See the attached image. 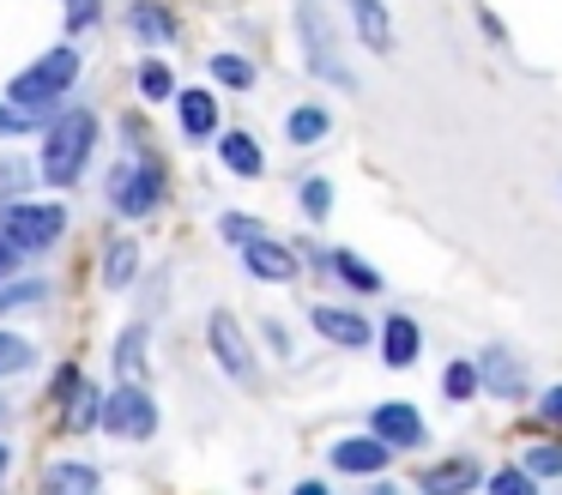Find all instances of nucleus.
Returning a JSON list of instances; mask_svg holds the SVG:
<instances>
[{"mask_svg": "<svg viewBox=\"0 0 562 495\" xmlns=\"http://www.w3.org/2000/svg\"><path fill=\"white\" fill-rule=\"evenodd\" d=\"M74 85H79V48L74 43H55V48H43L25 72L7 79V103L25 109L31 121H55V115H61V97L74 91Z\"/></svg>", "mask_w": 562, "mask_h": 495, "instance_id": "1", "label": "nucleus"}, {"mask_svg": "<svg viewBox=\"0 0 562 495\" xmlns=\"http://www.w3.org/2000/svg\"><path fill=\"white\" fill-rule=\"evenodd\" d=\"M91 151H98V115L91 109H61L55 121H43V151H37V169L49 188H74L86 176Z\"/></svg>", "mask_w": 562, "mask_h": 495, "instance_id": "2", "label": "nucleus"}, {"mask_svg": "<svg viewBox=\"0 0 562 495\" xmlns=\"http://www.w3.org/2000/svg\"><path fill=\"white\" fill-rule=\"evenodd\" d=\"M291 19H296V36H303V60L321 85L333 91H357V72L345 67L339 55V36H333V19L321 12V0H291Z\"/></svg>", "mask_w": 562, "mask_h": 495, "instance_id": "3", "label": "nucleus"}, {"mask_svg": "<svg viewBox=\"0 0 562 495\" xmlns=\"http://www.w3.org/2000/svg\"><path fill=\"white\" fill-rule=\"evenodd\" d=\"M0 236L13 241L19 254H49L67 236V212L61 200H7L0 212Z\"/></svg>", "mask_w": 562, "mask_h": 495, "instance_id": "4", "label": "nucleus"}, {"mask_svg": "<svg viewBox=\"0 0 562 495\" xmlns=\"http://www.w3.org/2000/svg\"><path fill=\"white\" fill-rule=\"evenodd\" d=\"M164 200V169L158 157H134V164H115L110 176V205L122 217H151Z\"/></svg>", "mask_w": 562, "mask_h": 495, "instance_id": "5", "label": "nucleus"}, {"mask_svg": "<svg viewBox=\"0 0 562 495\" xmlns=\"http://www.w3.org/2000/svg\"><path fill=\"white\" fill-rule=\"evenodd\" d=\"M98 423H103L110 435H122V441H146V435L158 429V405H151L146 386H127V381H122L110 398H103Z\"/></svg>", "mask_w": 562, "mask_h": 495, "instance_id": "6", "label": "nucleus"}, {"mask_svg": "<svg viewBox=\"0 0 562 495\" xmlns=\"http://www.w3.org/2000/svg\"><path fill=\"white\" fill-rule=\"evenodd\" d=\"M206 345H212V357H218V369L231 374V381H255V350H248V333L236 326V314L231 308H212V320H206Z\"/></svg>", "mask_w": 562, "mask_h": 495, "instance_id": "7", "label": "nucleus"}, {"mask_svg": "<svg viewBox=\"0 0 562 495\" xmlns=\"http://www.w3.org/2000/svg\"><path fill=\"white\" fill-rule=\"evenodd\" d=\"M369 435H381L387 447H417L429 429H424V410H417V405H405V398H387V405L369 410Z\"/></svg>", "mask_w": 562, "mask_h": 495, "instance_id": "8", "label": "nucleus"}, {"mask_svg": "<svg viewBox=\"0 0 562 495\" xmlns=\"http://www.w3.org/2000/svg\"><path fill=\"white\" fill-rule=\"evenodd\" d=\"M345 12H351V31H357V43H363L369 55H393V48H400L387 0H345Z\"/></svg>", "mask_w": 562, "mask_h": 495, "instance_id": "9", "label": "nucleus"}, {"mask_svg": "<svg viewBox=\"0 0 562 495\" xmlns=\"http://www.w3.org/2000/svg\"><path fill=\"white\" fill-rule=\"evenodd\" d=\"M243 266L260 278V284H291L296 278V254L284 248V241H272V236H248L243 241Z\"/></svg>", "mask_w": 562, "mask_h": 495, "instance_id": "10", "label": "nucleus"}, {"mask_svg": "<svg viewBox=\"0 0 562 495\" xmlns=\"http://www.w3.org/2000/svg\"><path fill=\"white\" fill-rule=\"evenodd\" d=\"M375 345H381V362H387V369H412L417 350H424V333H417L412 314H387V320L375 326Z\"/></svg>", "mask_w": 562, "mask_h": 495, "instance_id": "11", "label": "nucleus"}, {"mask_svg": "<svg viewBox=\"0 0 562 495\" xmlns=\"http://www.w3.org/2000/svg\"><path fill=\"white\" fill-rule=\"evenodd\" d=\"M176 121H182V133L188 139H218V91H182V85H176Z\"/></svg>", "mask_w": 562, "mask_h": 495, "instance_id": "12", "label": "nucleus"}, {"mask_svg": "<svg viewBox=\"0 0 562 495\" xmlns=\"http://www.w3.org/2000/svg\"><path fill=\"white\" fill-rule=\"evenodd\" d=\"M308 320H315V333L327 338V345H345V350H363L369 338H375V326H369L363 314H351V308H333V302H321V308L308 314Z\"/></svg>", "mask_w": 562, "mask_h": 495, "instance_id": "13", "label": "nucleus"}, {"mask_svg": "<svg viewBox=\"0 0 562 495\" xmlns=\"http://www.w3.org/2000/svg\"><path fill=\"white\" fill-rule=\"evenodd\" d=\"M387 453H393V447L381 441V435H351V441H333V465L351 471V477H375V471H387Z\"/></svg>", "mask_w": 562, "mask_h": 495, "instance_id": "14", "label": "nucleus"}, {"mask_svg": "<svg viewBox=\"0 0 562 495\" xmlns=\"http://www.w3.org/2000/svg\"><path fill=\"white\" fill-rule=\"evenodd\" d=\"M127 31H134L146 48L176 43V19H170V7H158V0H134V7H127Z\"/></svg>", "mask_w": 562, "mask_h": 495, "instance_id": "15", "label": "nucleus"}, {"mask_svg": "<svg viewBox=\"0 0 562 495\" xmlns=\"http://www.w3.org/2000/svg\"><path fill=\"white\" fill-rule=\"evenodd\" d=\"M218 157H224V169H231V176H243V181H255L260 169H267V151H260V139L255 133H218Z\"/></svg>", "mask_w": 562, "mask_h": 495, "instance_id": "16", "label": "nucleus"}, {"mask_svg": "<svg viewBox=\"0 0 562 495\" xmlns=\"http://www.w3.org/2000/svg\"><path fill=\"white\" fill-rule=\"evenodd\" d=\"M327 133H333V115L321 103H296L291 115H284V139L303 145V151H308V145H321Z\"/></svg>", "mask_w": 562, "mask_h": 495, "instance_id": "17", "label": "nucleus"}, {"mask_svg": "<svg viewBox=\"0 0 562 495\" xmlns=\"http://www.w3.org/2000/svg\"><path fill=\"white\" fill-rule=\"evenodd\" d=\"M424 495H472V483H477V465L472 459H448V465H436V471H424Z\"/></svg>", "mask_w": 562, "mask_h": 495, "instance_id": "18", "label": "nucleus"}, {"mask_svg": "<svg viewBox=\"0 0 562 495\" xmlns=\"http://www.w3.org/2000/svg\"><path fill=\"white\" fill-rule=\"evenodd\" d=\"M43 495H98V471L67 459V465H49L43 471Z\"/></svg>", "mask_w": 562, "mask_h": 495, "instance_id": "19", "label": "nucleus"}, {"mask_svg": "<svg viewBox=\"0 0 562 495\" xmlns=\"http://www.w3.org/2000/svg\"><path fill=\"white\" fill-rule=\"evenodd\" d=\"M134 91L146 97V103H170V97H176V72H170V60H164V55H146V60H139Z\"/></svg>", "mask_w": 562, "mask_h": 495, "instance_id": "20", "label": "nucleus"}, {"mask_svg": "<svg viewBox=\"0 0 562 495\" xmlns=\"http://www.w3.org/2000/svg\"><path fill=\"white\" fill-rule=\"evenodd\" d=\"M134 272H139L134 236H115L110 248H103V284H110V290H127V284H134Z\"/></svg>", "mask_w": 562, "mask_h": 495, "instance_id": "21", "label": "nucleus"}, {"mask_svg": "<svg viewBox=\"0 0 562 495\" xmlns=\"http://www.w3.org/2000/svg\"><path fill=\"white\" fill-rule=\"evenodd\" d=\"M477 374H490V393H502V398H520L526 393V374H520V362H508V350H484Z\"/></svg>", "mask_w": 562, "mask_h": 495, "instance_id": "22", "label": "nucleus"}, {"mask_svg": "<svg viewBox=\"0 0 562 495\" xmlns=\"http://www.w3.org/2000/svg\"><path fill=\"white\" fill-rule=\"evenodd\" d=\"M333 272H339L345 284L357 290V296H375V290H381V272L363 260V254H351V248H339V254H333Z\"/></svg>", "mask_w": 562, "mask_h": 495, "instance_id": "23", "label": "nucleus"}, {"mask_svg": "<svg viewBox=\"0 0 562 495\" xmlns=\"http://www.w3.org/2000/svg\"><path fill=\"white\" fill-rule=\"evenodd\" d=\"M212 79H218L224 91H255V60L224 48V55H212Z\"/></svg>", "mask_w": 562, "mask_h": 495, "instance_id": "24", "label": "nucleus"}, {"mask_svg": "<svg viewBox=\"0 0 562 495\" xmlns=\"http://www.w3.org/2000/svg\"><path fill=\"white\" fill-rule=\"evenodd\" d=\"M115 369H122L127 386L146 381V326H127L122 333V350H115Z\"/></svg>", "mask_w": 562, "mask_h": 495, "instance_id": "25", "label": "nucleus"}, {"mask_svg": "<svg viewBox=\"0 0 562 495\" xmlns=\"http://www.w3.org/2000/svg\"><path fill=\"white\" fill-rule=\"evenodd\" d=\"M477 386H484V374H477V362H448V374H441V393L460 405V398H477Z\"/></svg>", "mask_w": 562, "mask_h": 495, "instance_id": "26", "label": "nucleus"}, {"mask_svg": "<svg viewBox=\"0 0 562 495\" xmlns=\"http://www.w3.org/2000/svg\"><path fill=\"white\" fill-rule=\"evenodd\" d=\"M296 200H303V212L315 217V224H327V212H333V181H327V176H308Z\"/></svg>", "mask_w": 562, "mask_h": 495, "instance_id": "27", "label": "nucleus"}, {"mask_svg": "<svg viewBox=\"0 0 562 495\" xmlns=\"http://www.w3.org/2000/svg\"><path fill=\"white\" fill-rule=\"evenodd\" d=\"M37 362V350H31V338H19V333H0V374H19V369H31Z\"/></svg>", "mask_w": 562, "mask_h": 495, "instance_id": "28", "label": "nucleus"}, {"mask_svg": "<svg viewBox=\"0 0 562 495\" xmlns=\"http://www.w3.org/2000/svg\"><path fill=\"white\" fill-rule=\"evenodd\" d=\"M490 495H538V477L526 465H502L496 477H490Z\"/></svg>", "mask_w": 562, "mask_h": 495, "instance_id": "29", "label": "nucleus"}, {"mask_svg": "<svg viewBox=\"0 0 562 495\" xmlns=\"http://www.w3.org/2000/svg\"><path fill=\"white\" fill-rule=\"evenodd\" d=\"M472 19H477V31L490 36V48H502V55H508V48H514V36H508V24L496 19V7H490V0H477V7H472Z\"/></svg>", "mask_w": 562, "mask_h": 495, "instance_id": "30", "label": "nucleus"}, {"mask_svg": "<svg viewBox=\"0 0 562 495\" xmlns=\"http://www.w3.org/2000/svg\"><path fill=\"white\" fill-rule=\"evenodd\" d=\"M526 471H532V477H562V441L532 447V453H526Z\"/></svg>", "mask_w": 562, "mask_h": 495, "instance_id": "31", "label": "nucleus"}, {"mask_svg": "<svg viewBox=\"0 0 562 495\" xmlns=\"http://www.w3.org/2000/svg\"><path fill=\"white\" fill-rule=\"evenodd\" d=\"M67 405H74V429H91V423H98V410H103V393H91V386H79V393L67 398Z\"/></svg>", "mask_w": 562, "mask_h": 495, "instance_id": "32", "label": "nucleus"}, {"mask_svg": "<svg viewBox=\"0 0 562 495\" xmlns=\"http://www.w3.org/2000/svg\"><path fill=\"white\" fill-rule=\"evenodd\" d=\"M103 19V0H67V31H91V24Z\"/></svg>", "mask_w": 562, "mask_h": 495, "instance_id": "33", "label": "nucleus"}, {"mask_svg": "<svg viewBox=\"0 0 562 495\" xmlns=\"http://www.w3.org/2000/svg\"><path fill=\"white\" fill-rule=\"evenodd\" d=\"M25 302H43V278H25V284L0 290V314H7V308H25Z\"/></svg>", "mask_w": 562, "mask_h": 495, "instance_id": "34", "label": "nucleus"}, {"mask_svg": "<svg viewBox=\"0 0 562 495\" xmlns=\"http://www.w3.org/2000/svg\"><path fill=\"white\" fill-rule=\"evenodd\" d=\"M224 236H231L236 248H243L248 236H260V224H255V217H243V212H224Z\"/></svg>", "mask_w": 562, "mask_h": 495, "instance_id": "35", "label": "nucleus"}, {"mask_svg": "<svg viewBox=\"0 0 562 495\" xmlns=\"http://www.w3.org/2000/svg\"><path fill=\"white\" fill-rule=\"evenodd\" d=\"M37 121L25 115V109H13V103H0V133H31Z\"/></svg>", "mask_w": 562, "mask_h": 495, "instance_id": "36", "label": "nucleus"}, {"mask_svg": "<svg viewBox=\"0 0 562 495\" xmlns=\"http://www.w3.org/2000/svg\"><path fill=\"white\" fill-rule=\"evenodd\" d=\"M49 393H55V398H61V405H67V398H74V393H79V369H74V362H67V369H61V374H55V386H49Z\"/></svg>", "mask_w": 562, "mask_h": 495, "instance_id": "37", "label": "nucleus"}, {"mask_svg": "<svg viewBox=\"0 0 562 495\" xmlns=\"http://www.w3.org/2000/svg\"><path fill=\"white\" fill-rule=\"evenodd\" d=\"M538 405H544V423H557V429H562V386H550Z\"/></svg>", "mask_w": 562, "mask_h": 495, "instance_id": "38", "label": "nucleus"}, {"mask_svg": "<svg viewBox=\"0 0 562 495\" xmlns=\"http://www.w3.org/2000/svg\"><path fill=\"white\" fill-rule=\"evenodd\" d=\"M13 266H19V248L7 236H0V284H7V278H13Z\"/></svg>", "mask_w": 562, "mask_h": 495, "instance_id": "39", "label": "nucleus"}, {"mask_svg": "<svg viewBox=\"0 0 562 495\" xmlns=\"http://www.w3.org/2000/svg\"><path fill=\"white\" fill-rule=\"evenodd\" d=\"M0 181H7V193H19V181H25V164H13V157H7V164H0Z\"/></svg>", "mask_w": 562, "mask_h": 495, "instance_id": "40", "label": "nucleus"}, {"mask_svg": "<svg viewBox=\"0 0 562 495\" xmlns=\"http://www.w3.org/2000/svg\"><path fill=\"white\" fill-rule=\"evenodd\" d=\"M291 495H327V483H296Z\"/></svg>", "mask_w": 562, "mask_h": 495, "instance_id": "41", "label": "nucleus"}, {"mask_svg": "<svg viewBox=\"0 0 562 495\" xmlns=\"http://www.w3.org/2000/svg\"><path fill=\"white\" fill-rule=\"evenodd\" d=\"M7 465H13V453H7V441H0V477H7Z\"/></svg>", "mask_w": 562, "mask_h": 495, "instance_id": "42", "label": "nucleus"}, {"mask_svg": "<svg viewBox=\"0 0 562 495\" xmlns=\"http://www.w3.org/2000/svg\"><path fill=\"white\" fill-rule=\"evenodd\" d=\"M557 193H562V181H557Z\"/></svg>", "mask_w": 562, "mask_h": 495, "instance_id": "43", "label": "nucleus"}]
</instances>
